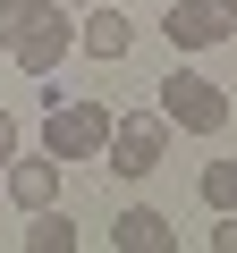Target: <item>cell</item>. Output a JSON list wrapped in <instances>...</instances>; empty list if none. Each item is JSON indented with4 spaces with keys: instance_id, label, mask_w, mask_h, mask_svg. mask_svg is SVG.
<instances>
[{
    "instance_id": "cell-11",
    "label": "cell",
    "mask_w": 237,
    "mask_h": 253,
    "mask_svg": "<svg viewBox=\"0 0 237 253\" xmlns=\"http://www.w3.org/2000/svg\"><path fill=\"white\" fill-rule=\"evenodd\" d=\"M212 253H237V211H220V228H212Z\"/></svg>"
},
{
    "instance_id": "cell-10",
    "label": "cell",
    "mask_w": 237,
    "mask_h": 253,
    "mask_svg": "<svg viewBox=\"0 0 237 253\" xmlns=\"http://www.w3.org/2000/svg\"><path fill=\"white\" fill-rule=\"evenodd\" d=\"M203 203H212V211H237V152L203 169Z\"/></svg>"
},
{
    "instance_id": "cell-1",
    "label": "cell",
    "mask_w": 237,
    "mask_h": 253,
    "mask_svg": "<svg viewBox=\"0 0 237 253\" xmlns=\"http://www.w3.org/2000/svg\"><path fill=\"white\" fill-rule=\"evenodd\" d=\"M0 51H9L26 76H51L76 51V26L51 9V0H0Z\"/></svg>"
},
{
    "instance_id": "cell-5",
    "label": "cell",
    "mask_w": 237,
    "mask_h": 253,
    "mask_svg": "<svg viewBox=\"0 0 237 253\" xmlns=\"http://www.w3.org/2000/svg\"><path fill=\"white\" fill-rule=\"evenodd\" d=\"M229 9L220 0H170V17H161V34L178 42V51H212V42H229Z\"/></svg>"
},
{
    "instance_id": "cell-4",
    "label": "cell",
    "mask_w": 237,
    "mask_h": 253,
    "mask_svg": "<svg viewBox=\"0 0 237 253\" xmlns=\"http://www.w3.org/2000/svg\"><path fill=\"white\" fill-rule=\"evenodd\" d=\"M110 144V110L102 101H51L43 110V152L51 161H93Z\"/></svg>"
},
{
    "instance_id": "cell-9",
    "label": "cell",
    "mask_w": 237,
    "mask_h": 253,
    "mask_svg": "<svg viewBox=\"0 0 237 253\" xmlns=\"http://www.w3.org/2000/svg\"><path fill=\"white\" fill-rule=\"evenodd\" d=\"M26 253H76V219H68L59 203L26 211Z\"/></svg>"
},
{
    "instance_id": "cell-12",
    "label": "cell",
    "mask_w": 237,
    "mask_h": 253,
    "mask_svg": "<svg viewBox=\"0 0 237 253\" xmlns=\"http://www.w3.org/2000/svg\"><path fill=\"white\" fill-rule=\"evenodd\" d=\"M17 152V110H0V161Z\"/></svg>"
},
{
    "instance_id": "cell-2",
    "label": "cell",
    "mask_w": 237,
    "mask_h": 253,
    "mask_svg": "<svg viewBox=\"0 0 237 253\" xmlns=\"http://www.w3.org/2000/svg\"><path fill=\"white\" fill-rule=\"evenodd\" d=\"M102 152H110V177H127V186L153 177V169L170 161V118H161V110H127V118H110V144H102Z\"/></svg>"
},
{
    "instance_id": "cell-7",
    "label": "cell",
    "mask_w": 237,
    "mask_h": 253,
    "mask_svg": "<svg viewBox=\"0 0 237 253\" xmlns=\"http://www.w3.org/2000/svg\"><path fill=\"white\" fill-rule=\"evenodd\" d=\"M110 245H118V253H178V228H170L153 203H127V211L110 219Z\"/></svg>"
},
{
    "instance_id": "cell-14",
    "label": "cell",
    "mask_w": 237,
    "mask_h": 253,
    "mask_svg": "<svg viewBox=\"0 0 237 253\" xmlns=\"http://www.w3.org/2000/svg\"><path fill=\"white\" fill-rule=\"evenodd\" d=\"M76 9H93V0H76Z\"/></svg>"
},
{
    "instance_id": "cell-6",
    "label": "cell",
    "mask_w": 237,
    "mask_h": 253,
    "mask_svg": "<svg viewBox=\"0 0 237 253\" xmlns=\"http://www.w3.org/2000/svg\"><path fill=\"white\" fill-rule=\"evenodd\" d=\"M76 51H85V59H102V68H110V59H127V51H136V26H127V9L93 0V9L76 17Z\"/></svg>"
},
{
    "instance_id": "cell-3",
    "label": "cell",
    "mask_w": 237,
    "mask_h": 253,
    "mask_svg": "<svg viewBox=\"0 0 237 253\" xmlns=\"http://www.w3.org/2000/svg\"><path fill=\"white\" fill-rule=\"evenodd\" d=\"M161 118H170V135H220V126H229V93H220L212 76L178 68V76L161 84Z\"/></svg>"
},
{
    "instance_id": "cell-13",
    "label": "cell",
    "mask_w": 237,
    "mask_h": 253,
    "mask_svg": "<svg viewBox=\"0 0 237 253\" xmlns=\"http://www.w3.org/2000/svg\"><path fill=\"white\" fill-rule=\"evenodd\" d=\"M220 9H229V17H237V0H220Z\"/></svg>"
},
{
    "instance_id": "cell-8",
    "label": "cell",
    "mask_w": 237,
    "mask_h": 253,
    "mask_svg": "<svg viewBox=\"0 0 237 253\" xmlns=\"http://www.w3.org/2000/svg\"><path fill=\"white\" fill-rule=\"evenodd\" d=\"M0 177H9V203H17V211L59 203V161H51V152H43V161H17V152H9V161H0Z\"/></svg>"
}]
</instances>
